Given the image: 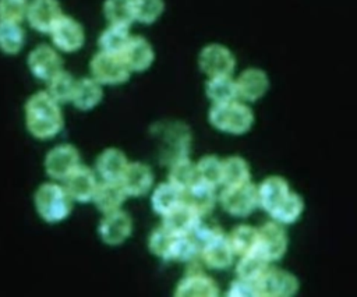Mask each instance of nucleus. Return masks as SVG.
<instances>
[{
	"label": "nucleus",
	"mask_w": 357,
	"mask_h": 297,
	"mask_svg": "<svg viewBox=\"0 0 357 297\" xmlns=\"http://www.w3.org/2000/svg\"><path fill=\"white\" fill-rule=\"evenodd\" d=\"M222 160L215 155H206L197 163L198 180H202L213 187L222 184Z\"/></svg>",
	"instance_id": "nucleus-38"
},
{
	"label": "nucleus",
	"mask_w": 357,
	"mask_h": 297,
	"mask_svg": "<svg viewBox=\"0 0 357 297\" xmlns=\"http://www.w3.org/2000/svg\"><path fill=\"white\" fill-rule=\"evenodd\" d=\"M103 11L110 25L128 28L135 20V0H106Z\"/></svg>",
	"instance_id": "nucleus-30"
},
{
	"label": "nucleus",
	"mask_w": 357,
	"mask_h": 297,
	"mask_svg": "<svg viewBox=\"0 0 357 297\" xmlns=\"http://www.w3.org/2000/svg\"><path fill=\"white\" fill-rule=\"evenodd\" d=\"M290 185L282 176H268L257 187L258 206L271 215L290 194Z\"/></svg>",
	"instance_id": "nucleus-15"
},
{
	"label": "nucleus",
	"mask_w": 357,
	"mask_h": 297,
	"mask_svg": "<svg viewBox=\"0 0 357 297\" xmlns=\"http://www.w3.org/2000/svg\"><path fill=\"white\" fill-rule=\"evenodd\" d=\"M61 66V57L49 45L36 46L28 56V67L31 73L42 81L52 79L57 73L63 70Z\"/></svg>",
	"instance_id": "nucleus-10"
},
{
	"label": "nucleus",
	"mask_w": 357,
	"mask_h": 297,
	"mask_svg": "<svg viewBox=\"0 0 357 297\" xmlns=\"http://www.w3.org/2000/svg\"><path fill=\"white\" fill-rule=\"evenodd\" d=\"M174 238H176V236L173 233H170L167 229L160 226L159 229L153 230L152 234L149 236L148 245H149L151 252L159 258L169 259Z\"/></svg>",
	"instance_id": "nucleus-40"
},
{
	"label": "nucleus",
	"mask_w": 357,
	"mask_h": 297,
	"mask_svg": "<svg viewBox=\"0 0 357 297\" xmlns=\"http://www.w3.org/2000/svg\"><path fill=\"white\" fill-rule=\"evenodd\" d=\"M205 92L212 105L227 103L234 99H238L236 79H233L231 75L209 77L205 85Z\"/></svg>",
	"instance_id": "nucleus-28"
},
{
	"label": "nucleus",
	"mask_w": 357,
	"mask_h": 297,
	"mask_svg": "<svg viewBox=\"0 0 357 297\" xmlns=\"http://www.w3.org/2000/svg\"><path fill=\"white\" fill-rule=\"evenodd\" d=\"M304 211L303 197L294 191H290L287 198L269 215L273 220L282 224H293L296 223Z\"/></svg>",
	"instance_id": "nucleus-34"
},
{
	"label": "nucleus",
	"mask_w": 357,
	"mask_h": 297,
	"mask_svg": "<svg viewBox=\"0 0 357 297\" xmlns=\"http://www.w3.org/2000/svg\"><path fill=\"white\" fill-rule=\"evenodd\" d=\"M198 180L197 165H194L187 156L174 160L170 165L169 181L180 188L183 192L188 190Z\"/></svg>",
	"instance_id": "nucleus-32"
},
{
	"label": "nucleus",
	"mask_w": 357,
	"mask_h": 297,
	"mask_svg": "<svg viewBox=\"0 0 357 297\" xmlns=\"http://www.w3.org/2000/svg\"><path fill=\"white\" fill-rule=\"evenodd\" d=\"M28 6L26 0H0V21L20 24L26 18Z\"/></svg>",
	"instance_id": "nucleus-42"
},
{
	"label": "nucleus",
	"mask_w": 357,
	"mask_h": 297,
	"mask_svg": "<svg viewBox=\"0 0 357 297\" xmlns=\"http://www.w3.org/2000/svg\"><path fill=\"white\" fill-rule=\"evenodd\" d=\"M174 296L177 297H216L219 286L216 282L204 275L201 271L188 272L178 283Z\"/></svg>",
	"instance_id": "nucleus-18"
},
{
	"label": "nucleus",
	"mask_w": 357,
	"mask_h": 297,
	"mask_svg": "<svg viewBox=\"0 0 357 297\" xmlns=\"http://www.w3.org/2000/svg\"><path fill=\"white\" fill-rule=\"evenodd\" d=\"M131 230V218L120 209L105 213V218L100 220L99 224L100 238L107 245H119L124 243L130 237Z\"/></svg>",
	"instance_id": "nucleus-13"
},
{
	"label": "nucleus",
	"mask_w": 357,
	"mask_h": 297,
	"mask_svg": "<svg viewBox=\"0 0 357 297\" xmlns=\"http://www.w3.org/2000/svg\"><path fill=\"white\" fill-rule=\"evenodd\" d=\"M35 206L40 218L47 223L64 220L73 208V198L66 187L53 183L42 184L35 192Z\"/></svg>",
	"instance_id": "nucleus-3"
},
{
	"label": "nucleus",
	"mask_w": 357,
	"mask_h": 297,
	"mask_svg": "<svg viewBox=\"0 0 357 297\" xmlns=\"http://www.w3.org/2000/svg\"><path fill=\"white\" fill-rule=\"evenodd\" d=\"M287 245L289 237L284 230V224L272 219L258 227V244L255 252L269 264L282 259L287 251Z\"/></svg>",
	"instance_id": "nucleus-6"
},
{
	"label": "nucleus",
	"mask_w": 357,
	"mask_h": 297,
	"mask_svg": "<svg viewBox=\"0 0 357 297\" xmlns=\"http://www.w3.org/2000/svg\"><path fill=\"white\" fill-rule=\"evenodd\" d=\"M183 197H184V192L180 188H177L174 184L167 181V183L159 184L153 190L151 197V205L158 215L165 216L183 202Z\"/></svg>",
	"instance_id": "nucleus-27"
},
{
	"label": "nucleus",
	"mask_w": 357,
	"mask_h": 297,
	"mask_svg": "<svg viewBox=\"0 0 357 297\" xmlns=\"http://www.w3.org/2000/svg\"><path fill=\"white\" fill-rule=\"evenodd\" d=\"M60 103L49 92H36L25 103V124L28 131L39 139L53 138L63 127Z\"/></svg>",
	"instance_id": "nucleus-1"
},
{
	"label": "nucleus",
	"mask_w": 357,
	"mask_h": 297,
	"mask_svg": "<svg viewBox=\"0 0 357 297\" xmlns=\"http://www.w3.org/2000/svg\"><path fill=\"white\" fill-rule=\"evenodd\" d=\"M234 251L230 245L229 237L220 231L211 238L201 250V259L212 269H226L233 264Z\"/></svg>",
	"instance_id": "nucleus-16"
},
{
	"label": "nucleus",
	"mask_w": 357,
	"mask_h": 297,
	"mask_svg": "<svg viewBox=\"0 0 357 297\" xmlns=\"http://www.w3.org/2000/svg\"><path fill=\"white\" fill-rule=\"evenodd\" d=\"M199 220L201 216L183 201L180 205H177L174 209L163 216L162 226L174 236H184L190 234Z\"/></svg>",
	"instance_id": "nucleus-21"
},
{
	"label": "nucleus",
	"mask_w": 357,
	"mask_h": 297,
	"mask_svg": "<svg viewBox=\"0 0 357 297\" xmlns=\"http://www.w3.org/2000/svg\"><path fill=\"white\" fill-rule=\"evenodd\" d=\"M120 183L126 190L127 195L139 197L146 194L151 190L153 183V173L144 163H139V162L128 163Z\"/></svg>",
	"instance_id": "nucleus-20"
},
{
	"label": "nucleus",
	"mask_w": 357,
	"mask_h": 297,
	"mask_svg": "<svg viewBox=\"0 0 357 297\" xmlns=\"http://www.w3.org/2000/svg\"><path fill=\"white\" fill-rule=\"evenodd\" d=\"M127 197L126 190L123 188L120 181H105L98 184L95 195L92 201L95 202L96 208L103 212L109 213L113 211L120 209L124 199Z\"/></svg>",
	"instance_id": "nucleus-24"
},
{
	"label": "nucleus",
	"mask_w": 357,
	"mask_h": 297,
	"mask_svg": "<svg viewBox=\"0 0 357 297\" xmlns=\"http://www.w3.org/2000/svg\"><path fill=\"white\" fill-rule=\"evenodd\" d=\"M127 166L126 155L117 148L105 149L95 162L96 172L105 181H120Z\"/></svg>",
	"instance_id": "nucleus-22"
},
{
	"label": "nucleus",
	"mask_w": 357,
	"mask_h": 297,
	"mask_svg": "<svg viewBox=\"0 0 357 297\" xmlns=\"http://www.w3.org/2000/svg\"><path fill=\"white\" fill-rule=\"evenodd\" d=\"M47 82H49V91L47 92L50 93V96L53 99H56L59 103L71 102L77 79H74V77L70 73L61 70L60 73H57Z\"/></svg>",
	"instance_id": "nucleus-37"
},
{
	"label": "nucleus",
	"mask_w": 357,
	"mask_h": 297,
	"mask_svg": "<svg viewBox=\"0 0 357 297\" xmlns=\"http://www.w3.org/2000/svg\"><path fill=\"white\" fill-rule=\"evenodd\" d=\"M300 289L298 279L289 271L280 268H268L257 282L258 297H290Z\"/></svg>",
	"instance_id": "nucleus-7"
},
{
	"label": "nucleus",
	"mask_w": 357,
	"mask_h": 297,
	"mask_svg": "<svg viewBox=\"0 0 357 297\" xmlns=\"http://www.w3.org/2000/svg\"><path fill=\"white\" fill-rule=\"evenodd\" d=\"M197 255H201V247L190 234L176 236L169 259L190 262V261H194Z\"/></svg>",
	"instance_id": "nucleus-39"
},
{
	"label": "nucleus",
	"mask_w": 357,
	"mask_h": 297,
	"mask_svg": "<svg viewBox=\"0 0 357 297\" xmlns=\"http://www.w3.org/2000/svg\"><path fill=\"white\" fill-rule=\"evenodd\" d=\"M227 237L234 254L238 257H243L257 250L258 227H254L250 224H240L234 227Z\"/></svg>",
	"instance_id": "nucleus-31"
},
{
	"label": "nucleus",
	"mask_w": 357,
	"mask_h": 297,
	"mask_svg": "<svg viewBox=\"0 0 357 297\" xmlns=\"http://www.w3.org/2000/svg\"><path fill=\"white\" fill-rule=\"evenodd\" d=\"M219 202L226 213L234 218H245L258 206L257 185L251 181L225 187L219 195Z\"/></svg>",
	"instance_id": "nucleus-4"
},
{
	"label": "nucleus",
	"mask_w": 357,
	"mask_h": 297,
	"mask_svg": "<svg viewBox=\"0 0 357 297\" xmlns=\"http://www.w3.org/2000/svg\"><path fill=\"white\" fill-rule=\"evenodd\" d=\"M208 120L212 127L222 132L243 135L251 130L255 117L248 105L234 99L227 103L212 105Z\"/></svg>",
	"instance_id": "nucleus-2"
},
{
	"label": "nucleus",
	"mask_w": 357,
	"mask_h": 297,
	"mask_svg": "<svg viewBox=\"0 0 357 297\" xmlns=\"http://www.w3.org/2000/svg\"><path fill=\"white\" fill-rule=\"evenodd\" d=\"M103 91L100 84L93 78H81L77 79L71 102L74 106L82 112L93 109L102 100Z\"/></svg>",
	"instance_id": "nucleus-26"
},
{
	"label": "nucleus",
	"mask_w": 357,
	"mask_h": 297,
	"mask_svg": "<svg viewBox=\"0 0 357 297\" xmlns=\"http://www.w3.org/2000/svg\"><path fill=\"white\" fill-rule=\"evenodd\" d=\"M237 96L245 102L259 100L269 89L268 74L258 67H248L236 78Z\"/></svg>",
	"instance_id": "nucleus-12"
},
{
	"label": "nucleus",
	"mask_w": 357,
	"mask_h": 297,
	"mask_svg": "<svg viewBox=\"0 0 357 297\" xmlns=\"http://www.w3.org/2000/svg\"><path fill=\"white\" fill-rule=\"evenodd\" d=\"M120 56L131 71H145L155 59L151 43L142 36H131Z\"/></svg>",
	"instance_id": "nucleus-19"
},
{
	"label": "nucleus",
	"mask_w": 357,
	"mask_h": 297,
	"mask_svg": "<svg viewBox=\"0 0 357 297\" xmlns=\"http://www.w3.org/2000/svg\"><path fill=\"white\" fill-rule=\"evenodd\" d=\"M226 296L229 297H258L257 283L237 277L233 280L226 291Z\"/></svg>",
	"instance_id": "nucleus-43"
},
{
	"label": "nucleus",
	"mask_w": 357,
	"mask_h": 297,
	"mask_svg": "<svg viewBox=\"0 0 357 297\" xmlns=\"http://www.w3.org/2000/svg\"><path fill=\"white\" fill-rule=\"evenodd\" d=\"M130 39H131V35L128 32V28L110 25L107 29H105L100 33L99 47L102 52L121 54V52L124 50Z\"/></svg>",
	"instance_id": "nucleus-35"
},
{
	"label": "nucleus",
	"mask_w": 357,
	"mask_h": 297,
	"mask_svg": "<svg viewBox=\"0 0 357 297\" xmlns=\"http://www.w3.org/2000/svg\"><path fill=\"white\" fill-rule=\"evenodd\" d=\"M79 166V153L75 146L61 144L52 148L45 159L46 173L56 180H66Z\"/></svg>",
	"instance_id": "nucleus-9"
},
{
	"label": "nucleus",
	"mask_w": 357,
	"mask_h": 297,
	"mask_svg": "<svg viewBox=\"0 0 357 297\" xmlns=\"http://www.w3.org/2000/svg\"><path fill=\"white\" fill-rule=\"evenodd\" d=\"M198 66L208 77L231 75L236 67V57L226 46L220 43H209L201 50Z\"/></svg>",
	"instance_id": "nucleus-8"
},
{
	"label": "nucleus",
	"mask_w": 357,
	"mask_h": 297,
	"mask_svg": "<svg viewBox=\"0 0 357 297\" xmlns=\"http://www.w3.org/2000/svg\"><path fill=\"white\" fill-rule=\"evenodd\" d=\"M222 184L225 187L238 185L251 181V172L248 162L237 155L222 160Z\"/></svg>",
	"instance_id": "nucleus-29"
},
{
	"label": "nucleus",
	"mask_w": 357,
	"mask_h": 297,
	"mask_svg": "<svg viewBox=\"0 0 357 297\" xmlns=\"http://www.w3.org/2000/svg\"><path fill=\"white\" fill-rule=\"evenodd\" d=\"M50 36L54 46L66 53L77 52L82 47L85 40L84 29L79 22L67 15H63L56 22V25L50 31Z\"/></svg>",
	"instance_id": "nucleus-11"
},
{
	"label": "nucleus",
	"mask_w": 357,
	"mask_h": 297,
	"mask_svg": "<svg viewBox=\"0 0 357 297\" xmlns=\"http://www.w3.org/2000/svg\"><path fill=\"white\" fill-rule=\"evenodd\" d=\"M269 268V262L262 258L258 252H251L247 255L240 257L237 265H236V275L237 277L250 280L257 283L262 275L266 272Z\"/></svg>",
	"instance_id": "nucleus-33"
},
{
	"label": "nucleus",
	"mask_w": 357,
	"mask_h": 297,
	"mask_svg": "<svg viewBox=\"0 0 357 297\" xmlns=\"http://www.w3.org/2000/svg\"><path fill=\"white\" fill-rule=\"evenodd\" d=\"M61 17L63 13L57 0H32L28 6L26 20L39 32H50Z\"/></svg>",
	"instance_id": "nucleus-14"
},
{
	"label": "nucleus",
	"mask_w": 357,
	"mask_h": 297,
	"mask_svg": "<svg viewBox=\"0 0 357 297\" xmlns=\"http://www.w3.org/2000/svg\"><path fill=\"white\" fill-rule=\"evenodd\" d=\"M183 201L188 204L202 218L208 215L215 206V187L202 180H197L188 190L184 191Z\"/></svg>",
	"instance_id": "nucleus-23"
},
{
	"label": "nucleus",
	"mask_w": 357,
	"mask_h": 297,
	"mask_svg": "<svg viewBox=\"0 0 357 297\" xmlns=\"http://www.w3.org/2000/svg\"><path fill=\"white\" fill-rule=\"evenodd\" d=\"M89 68L92 78L99 84L106 85H117L126 82L131 71L120 54L102 50L92 57Z\"/></svg>",
	"instance_id": "nucleus-5"
},
{
	"label": "nucleus",
	"mask_w": 357,
	"mask_h": 297,
	"mask_svg": "<svg viewBox=\"0 0 357 297\" xmlns=\"http://www.w3.org/2000/svg\"><path fill=\"white\" fill-rule=\"evenodd\" d=\"M25 42L24 29L17 22L0 21V49L7 54H17Z\"/></svg>",
	"instance_id": "nucleus-36"
},
{
	"label": "nucleus",
	"mask_w": 357,
	"mask_h": 297,
	"mask_svg": "<svg viewBox=\"0 0 357 297\" xmlns=\"http://www.w3.org/2000/svg\"><path fill=\"white\" fill-rule=\"evenodd\" d=\"M163 7V0H135V20L142 24H152L160 17Z\"/></svg>",
	"instance_id": "nucleus-41"
},
{
	"label": "nucleus",
	"mask_w": 357,
	"mask_h": 297,
	"mask_svg": "<svg viewBox=\"0 0 357 297\" xmlns=\"http://www.w3.org/2000/svg\"><path fill=\"white\" fill-rule=\"evenodd\" d=\"M165 144L162 155L167 158L170 163L180 158H185L190 145V131L183 124H174L165 132Z\"/></svg>",
	"instance_id": "nucleus-25"
},
{
	"label": "nucleus",
	"mask_w": 357,
	"mask_h": 297,
	"mask_svg": "<svg viewBox=\"0 0 357 297\" xmlns=\"http://www.w3.org/2000/svg\"><path fill=\"white\" fill-rule=\"evenodd\" d=\"M98 188V181L95 173L86 166H78L67 178L66 190L70 197L77 202H89L92 201L95 191Z\"/></svg>",
	"instance_id": "nucleus-17"
}]
</instances>
